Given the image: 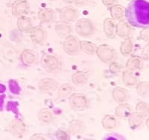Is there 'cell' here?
Returning a JSON list of instances; mask_svg holds the SVG:
<instances>
[{
	"instance_id": "cell-1",
	"label": "cell",
	"mask_w": 149,
	"mask_h": 140,
	"mask_svg": "<svg viewBox=\"0 0 149 140\" xmlns=\"http://www.w3.org/2000/svg\"><path fill=\"white\" fill-rule=\"evenodd\" d=\"M129 23L135 27H148L149 4L146 0H132L125 13Z\"/></svg>"
},
{
	"instance_id": "cell-2",
	"label": "cell",
	"mask_w": 149,
	"mask_h": 140,
	"mask_svg": "<svg viewBox=\"0 0 149 140\" xmlns=\"http://www.w3.org/2000/svg\"><path fill=\"white\" fill-rule=\"evenodd\" d=\"M96 54L98 58L105 63L113 62L116 56V53L113 48L107 44H102L96 49Z\"/></svg>"
},
{
	"instance_id": "cell-3",
	"label": "cell",
	"mask_w": 149,
	"mask_h": 140,
	"mask_svg": "<svg viewBox=\"0 0 149 140\" xmlns=\"http://www.w3.org/2000/svg\"><path fill=\"white\" fill-rule=\"evenodd\" d=\"M69 103L72 109L76 111L84 110L88 106V101L86 96L80 93H74L69 97Z\"/></svg>"
},
{
	"instance_id": "cell-4",
	"label": "cell",
	"mask_w": 149,
	"mask_h": 140,
	"mask_svg": "<svg viewBox=\"0 0 149 140\" xmlns=\"http://www.w3.org/2000/svg\"><path fill=\"white\" fill-rule=\"evenodd\" d=\"M75 31L82 37H87L93 34V24L90 20L82 18L78 20L75 24Z\"/></svg>"
},
{
	"instance_id": "cell-5",
	"label": "cell",
	"mask_w": 149,
	"mask_h": 140,
	"mask_svg": "<svg viewBox=\"0 0 149 140\" xmlns=\"http://www.w3.org/2000/svg\"><path fill=\"white\" fill-rule=\"evenodd\" d=\"M41 65L46 71L52 73L59 68V60L51 54H44L41 58Z\"/></svg>"
},
{
	"instance_id": "cell-6",
	"label": "cell",
	"mask_w": 149,
	"mask_h": 140,
	"mask_svg": "<svg viewBox=\"0 0 149 140\" xmlns=\"http://www.w3.org/2000/svg\"><path fill=\"white\" fill-rule=\"evenodd\" d=\"M63 49L68 54H76L80 49L79 41L74 36L68 35L63 42Z\"/></svg>"
},
{
	"instance_id": "cell-7",
	"label": "cell",
	"mask_w": 149,
	"mask_h": 140,
	"mask_svg": "<svg viewBox=\"0 0 149 140\" xmlns=\"http://www.w3.org/2000/svg\"><path fill=\"white\" fill-rule=\"evenodd\" d=\"M77 18H78V11L72 6H66L63 8L60 11L61 21L70 23L75 20Z\"/></svg>"
},
{
	"instance_id": "cell-8",
	"label": "cell",
	"mask_w": 149,
	"mask_h": 140,
	"mask_svg": "<svg viewBox=\"0 0 149 140\" xmlns=\"http://www.w3.org/2000/svg\"><path fill=\"white\" fill-rule=\"evenodd\" d=\"M29 9V4L26 0H16L12 5V14L15 17L26 14Z\"/></svg>"
},
{
	"instance_id": "cell-9",
	"label": "cell",
	"mask_w": 149,
	"mask_h": 140,
	"mask_svg": "<svg viewBox=\"0 0 149 140\" xmlns=\"http://www.w3.org/2000/svg\"><path fill=\"white\" fill-rule=\"evenodd\" d=\"M130 31H131V29L130 26L126 21L122 20H120V21L116 26V34L122 38H125V39L128 38Z\"/></svg>"
},
{
	"instance_id": "cell-10",
	"label": "cell",
	"mask_w": 149,
	"mask_h": 140,
	"mask_svg": "<svg viewBox=\"0 0 149 140\" xmlns=\"http://www.w3.org/2000/svg\"><path fill=\"white\" fill-rule=\"evenodd\" d=\"M112 95L114 101L118 103H125L129 99V94L127 91L122 87H116L113 89Z\"/></svg>"
},
{
	"instance_id": "cell-11",
	"label": "cell",
	"mask_w": 149,
	"mask_h": 140,
	"mask_svg": "<svg viewBox=\"0 0 149 140\" xmlns=\"http://www.w3.org/2000/svg\"><path fill=\"white\" fill-rule=\"evenodd\" d=\"M58 84L52 79H42L38 83L39 89L43 92H49L56 90L58 88Z\"/></svg>"
},
{
	"instance_id": "cell-12",
	"label": "cell",
	"mask_w": 149,
	"mask_h": 140,
	"mask_svg": "<svg viewBox=\"0 0 149 140\" xmlns=\"http://www.w3.org/2000/svg\"><path fill=\"white\" fill-rule=\"evenodd\" d=\"M31 39L35 44H42L46 39V32L40 27H32L31 29Z\"/></svg>"
},
{
	"instance_id": "cell-13",
	"label": "cell",
	"mask_w": 149,
	"mask_h": 140,
	"mask_svg": "<svg viewBox=\"0 0 149 140\" xmlns=\"http://www.w3.org/2000/svg\"><path fill=\"white\" fill-rule=\"evenodd\" d=\"M9 130L14 136L18 137L22 136L26 131V126L23 122L18 120H14L9 125Z\"/></svg>"
},
{
	"instance_id": "cell-14",
	"label": "cell",
	"mask_w": 149,
	"mask_h": 140,
	"mask_svg": "<svg viewBox=\"0 0 149 140\" xmlns=\"http://www.w3.org/2000/svg\"><path fill=\"white\" fill-rule=\"evenodd\" d=\"M54 29H55V32L61 38L67 37L68 35H70L72 32L71 26L69 25V23L61 20L56 23Z\"/></svg>"
},
{
	"instance_id": "cell-15",
	"label": "cell",
	"mask_w": 149,
	"mask_h": 140,
	"mask_svg": "<svg viewBox=\"0 0 149 140\" xmlns=\"http://www.w3.org/2000/svg\"><path fill=\"white\" fill-rule=\"evenodd\" d=\"M17 27L19 30L23 32H29L32 29V23L29 17L20 16L17 20Z\"/></svg>"
},
{
	"instance_id": "cell-16",
	"label": "cell",
	"mask_w": 149,
	"mask_h": 140,
	"mask_svg": "<svg viewBox=\"0 0 149 140\" xmlns=\"http://www.w3.org/2000/svg\"><path fill=\"white\" fill-rule=\"evenodd\" d=\"M104 31L107 37L110 39H113L116 37V25L113 20L107 18L104 21Z\"/></svg>"
},
{
	"instance_id": "cell-17",
	"label": "cell",
	"mask_w": 149,
	"mask_h": 140,
	"mask_svg": "<svg viewBox=\"0 0 149 140\" xmlns=\"http://www.w3.org/2000/svg\"><path fill=\"white\" fill-rule=\"evenodd\" d=\"M20 60L26 66L33 65L36 60L35 53L31 50H24L20 55Z\"/></svg>"
},
{
	"instance_id": "cell-18",
	"label": "cell",
	"mask_w": 149,
	"mask_h": 140,
	"mask_svg": "<svg viewBox=\"0 0 149 140\" xmlns=\"http://www.w3.org/2000/svg\"><path fill=\"white\" fill-rule=\"evenodd\" d=\"M110 15L114 20H120L125 16V8L122 5H114L110 8Z\"/></svg>"
},
{
	"instance_id": "cell-19",
	"label": "cell",
	"mask_w": 149,
	"mask_h": 140,
	"mask_svg": "<svg viewBox=\"0 0 149 140\" xmlns=\"http://www.w3.org/2000/svg\"><path fill=\"white\" fill-rule=\"evenodd\" d=\"M132 113V109L129 104L120 103L116 108V115L120 118H127Z\"/></svg>"
},
{
	"instance_id": "cell-20",
	"label": "cell",
	"mask_w": 149,
	"mask_h": 140,
	"mask_svg": "<svg viewBox=\"0 0 149 140\" xmlns=\"http://www.w3.org/2000/svg\"><path fill=\"white\" fill-rule=\"evenodd\" d=\"M85 129L84 124L81 121L79 120H72L70 123L68 130L71 134L76 135V134H80L84 132Z\"/></svg>"
},
{
	"instance_id": "cell-21",
	"label": "cell",
	"mask_w": 149,
	"mask_h": 140,
	"mask_svg": "<svg viewBox=\"0 0 149 140\" xmlns=\"http://www.w3.org/2000/svg\"><path fill=\"white\" fill-rule=\"evenodd\" d=\"M128 124L129 126L131 129H136L142 125L144 116L137 113H131L130 116L128 117Z\"/></svg>"
},
{
	"instance_id": "cell-22",
	"label": "cell",
	"mask_w": 149,
	"mask_h": 140,
	"mask_svg": "<svg viewBox=\"0 0 149 140\" xmlns=\"http://www.w3.org/2000/svg\"><path fill=\"white\" fill-rule=\"evenodd\" d=\"M142 65H143V62L140 57L132 56L127 60L126 68L130 70H136L142 68Z\"/></svg>"
},
{
	"instance_id": "cell-23",
	"label": "cell",
	"mask_w": 149,
	"mask_h": 140,
	"mask_svg": "<svg viewBox=\"0 0 149 140\" xmlns=\"http://www.w3.org/2000/svg\"><path fill=\"white\" fill-rule=\"evenodd\" d=\"M102 124L105 130H113L116 127L117 121L114 116L110 115H107L102 119Z\"/></svg>"
},
{
	"instance_id": "cell-24",
	"label": "cell",
	"mask_w": 149,
	"mask_h": 140,
	"mask_svg": "<svg viewBox=\"0 0 149 140\" xmlns=\"http://www.w3.org/2000/svg\"><path fill=\"white\" fill-rule=\"evenodd\" d=\"M72 91V88L70 86V84H63L60 87L59 91H58V98H57V101L58 102H61V101H64L65 99L67 98L69 95H70Z\"/></svg>"
},
{
	"instance_id": "cell-25",
	"label": "cell",
	"mask_w": 149,
	"mask_h": 140,
	"mask_svg": "<svg viewBox=\"0 0 149 140\" xmlns=\"http://www.w3.org/2000/svg\"><path fill=\"white\" fill-rule=\"evenodd\" d=\"M38 18L42 23L51 22L54 18V11L51 8H42L38 12Z\"/></svg>"
},
{
	"instance_id": "cell-26",
	"label": "cell",
	"mask_w": 149,
	"mask_h": 140,
	"mask_svg": "<svg viewBox=\"0 0 149 140\" xmlns=\"http://www.w3.org/2000/svg\"><path fill=\"white\" fill-rule=\"evenodd\" d=\"M80 48L84 53L89 55H93L96 52L97 46L94 43L88 41H81L79 42Z\"/></svg>"
},
{
	"instance_id": "cell-27",
	"label": "cell",
	"mask_w": 149,
	"mask_h": 140,
	"mask_svg": "<svg viewBox=\"0 0 149 140\" xmlns=\"http://www.w3.org/2000/svg\"><path fill=\"white\" fill-rule=\"evenodd\" d=\"M72 81L75 86H82L87 81V77L83 71H77L72 75Z\"/></svg>"
},
{
	"instance_id": "cell-28",
	"label": "cell",
	"mask_w": 149,
	"mask_h": 140,
	"mask_svg": "<svg viewBox=\"0 0 149 140\" xmlns=\"http://www.w3.org/2000/svg\"><path fill=\"white\" fill-rule=\"evenodd\" d=\"M122 81L124 84L127 86H134L137 83V79L134 77L130 71H125L122 75Z\"/></svg>"
},
{
	"instance_id": "cell-29",
	"label": "cell",
	"mask_w": 149,
	"mask_h": 140,
	"mask_svg": "<svg viewBox=\"0 0 149 140\" xmlns=\"http://www.w3.org/2000/svg\"><path fill=\"white\" fill-rule=\"evenodd\" d=\"M133 48H134V45H133L131 40L129 39V38H126L122 43V45H121V53L123 56H130L133 52Z\"/></svg>"
},
{
	"instance_id": "cell-30",
	"label": "cell",
	"mask_w": 149,
	"mask_h": 140,
	"mask_svg": "<svg viewBox=\"0 0 149 140\" xmlns=\"http://www.w3.org/2000/svg\"><path fill=\"white\" fill-rule=\"evenodd\" d=\"M38 118L44 123H49L52 121V113L47 109H42L38 113Z\"/></svg>"
},
{
	"instance_id": "cell-31",
	"label": "cell",
	"mask_w": 149,
	"mask_h": 140,
	"mask_svg": "<svg viewBox=\"0 0 149 140\" xmlns=\"http://www.w3.org/2000/svg\"><path fill=\"white\" fill-rule=\"evenodd\" d=\"M149 84L148 81L141 82L136 86V91L140 96L143 97H147L148 96Z\"/></svg>"
},
{
	"instance_id": "cell-32",
	"label": "cell",
	"mask_w": 149,
	"mask_h": 140,
	"mask_svg": "<svg viewBox=\"0 0 149 140\" xmlns=\"http://www.w3.org/2000/svg\"><path fill=\"white\" fill-rule=\"evenodd\" d=\"M148 103L139 102L136 107V113L142 115V116H148Z\"/></svg>"
},
{
	"instance_id": "cell-33",
	"label": "cell",
	"mask_w": 149,
	"mask_h": 140,
	"mask_svg": "<svg viewBox=\"0 0 149 140\" xmlns=\"http://www.w3.org/2000/svg\"><path fill=\"white\" fill-rule=\"evenodd\" d=\"M9 88H10V89H11L10 91L14 94H18L19 91V89H20L19 87L17 82L14 80H10L9 82Z\"/></svg>"
},
{
	"instance_id": "cell-34",
	"label": "cell",
	"mask_w": 149,
	"mask_h": 140,
	"mask_svg": "<svg viewBox=\"0 0 149 140\" xmlns=\"http://www.w3.org/2000/svg\"><path fill=\"white\" fill-rule=\"evenodd\" d=\"M140 38L142 39L144 41L147 42L148 44V41H149V29L148 27H146L143 30L140 32Z\"/></svg>"
},
{
	"instance_id": "cell-35",
	"label": "cell",
	"mask_w": 149,
	"mask_h": 140,
	"mask_svg": "<svg viewBox=\"0 0 149 140\" xmlns=\"http://www.w3.org/2000/svg\"><path fill=\"white\" fill-rule=\"evenodd\" d=\"M56 137L59 139H67L69 138V135L63 130H58L56 132Z\"/></svg>"
},
{
	"instance_id": "cell-36",
	"label": "cell",
	"mask_w": 149,
	"mask_h": 140,
	"mask_svg": "<svg viewBox=\"0 0 149 140\" xmlns=\"http://www.w3.org/2000/svg\"><path fill=\"white\" fill-rule=\"evenodd\" d=\"M110 70L113 73V74H119V71H120V67L117 63H113L111 65V68H110Z\"/></svg>"
},
{
	"instance_id": "cell-37",
	"label": "cell",
	"mask_w": 149,
	"mask_h": 140,
	"mask_svg": "<svg viewBox=\"0 0 149 140\" xmlns=\"http://www.w3.org/2000/svg\"><path fill=\"white\" fill-rule=\"evenodd\" d=\"M148 48L149 45L147 44L143 49V51H142V56H143V58L146 61H148Z\"/></svg>"
},
{
	"instance_id": "cell-38",
	"label": "cell",
	"mask_w": 149,
	"mask_h": 140,
	"mask_svg": "<svg viewBox=\"0 0 149 140\" xmlns=\"http://www.w3.org/2000/svg\"><path fill=\"white\" fill-rule=\"evenodd\" d=\"M116 2L117 0H102V3L107 7H111Z\"/></svg>"
},
{
	"instance_id": "cell-39",
	"label": "cell",
	"mask_w": 149,
	"mask_h": 140,
	"mask_svg": "<svg viewBox=\"0 0 149 140\" xmlns=\"http://www.w3.org/2000/svg\"><path fill=\"white\" fill-rule=\"evenodd\" d=\"M46 137L40 134H34V136H31V139H45Z\"/></svg>"
},
{
	"instance_id": "cell-40",
	"label": "cell",
	"mask_w": 149,
	"mask_h": 140,
	"mask_svg": "<svg viewBox=\"0 0 149 140\" xmlns=\"http://www.w3.org/2000/svg\"><path fill=\"white\" fill-rule=\"evenodd\" d=\"M74 2L77 5H82L88 2V0H75Z\"/></svg>"
},
{
	"instance_id": "cell-41",
	"label": "cell",
	"mask_w": 149,
	"mask_h": 140,
	"mask_svg": "<svg viewBox=\"0 0 149 140\" xmlns=\"http://www.w3.org/2000/svg\"><path fill=\"white\" fill-rule=\"evenodd\" d=\"M4 102V96H0V110L2 109Z\"/></svg>"
},
{
	"instance_id": "cell-42",
	"label": "cell",
	"mask_w": 149,
	"mask_h": 140,
	"mask_svg": "<svg viewBox=\"0 0 149 140\" xmlns=\"http://www.w3.org/2000/svg\"><path fill=\"white\" fill-rule=\"evenodd\" d=\"M63 1L65 2V3L71 4V3H72V2H74L75 0H63Z\"/></svg>"
},
{
	"instance_id": "cell-43",
	"label": "cell",
	"mask_w": 149,
	"mask_h": 140,
	"mask_svg": "<svg viewBox=\"0 0 149 140\" xmlns=\"http://www.w3.org/2000/svg\"><path fill=\"white\" fill-rule=\"evenodd\" d=\"M5 90V86H2V85H1V84H0V92H3Z\"/></svg>"
},
{
	"instance_id": "cell-44",
	"label": "cell",
	"mask_w": 149,
	"mask_h": 140,
	"mask_svg": "<svg viewBox=\"0 0 149 140\" xmlns=\"http://www.w3.org/2000/svg\"><path fill=\"white\" fill-rule=\"evenodd\" d=\"M127 1H130V0H127Z\"/></svg>"
}]
</instances>
